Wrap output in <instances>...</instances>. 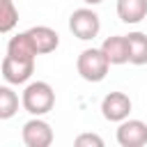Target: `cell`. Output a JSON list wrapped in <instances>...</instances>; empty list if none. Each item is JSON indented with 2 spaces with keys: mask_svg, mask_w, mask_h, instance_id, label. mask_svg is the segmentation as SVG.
<instances>
[{
  "mask_svg": "<svg viewBox=\"0 0 147 147\" xmlns=\"http://www.w3.org/2000/svg\"><path fill=\"white\" fill-rule=\"evenodd\" d=\"M124 37H126V46H129V62L136 67L147 64V34L136 30Z\"/></svg>",
  "mask_w": 147,
  "mask_h": 147,
  "instance_id": "11",
  "label": "cell"
},
{
  "mask_svg": "<svg viewBox=\"0 0 147 147\" xmlns=\"http://www.w3.org/2000/svg\"><path fill=\"white\" fill-rule=\"evenodd\" d=\"M108 69H110V62L106 60L101 48H85L76 60V71L87 83H101L108 76Z\"/></svg>",
  "mask_w": 147,
  "mask_h": 147,
  "instance_id": "2",
  "label": "cell"
},
{
  "mask_svg": "<svg viewBox=\"0 0 147 147\" xmlns=\"http://www.w3.org/2000/svg\"><path fill=\"white\" fill-rule=\"evenodd\" d=\"M21 138L25 147H51L53 145V129L46 119L41 117H32L23 124L21 129Z\"/></svg>",
  "mask_w": 147,
  "mask_h": 147,
  "instance_id": "4",
  "label": "cell"
},
{
  "mask_svg": "<svg viewBox=\"0 0 147 147\" xmlns=\"http://www.w3.org/2000/svg\"><path fill=\"white\" fill-rule=\"evenodd\" d=\"M119 147H142L147 145V122L142 119H122L115 133Z\"/></svg>",
  "mask_w": 147,
  "mask_h": 147,
  "instance_id": "6",
  "label": "cell"
},
{
  "mask_svg": "<svg viewBox=\"0 0 147 147\" xmlns=\"http://www.w3.org/2000/svg\"><path fill=\"white\" fill-rule=\"evenodd\" d=\"M131 108H133V103H131L129 94H124V92H108L101 99V115L108 122L119 124L122 119H126L131 115Z\"/></svg>",
  "mask_w": 147,
  "mask_h": 147,
  "instance_id": "5",
  "label": "cell"
},
{
  "mask_svg": "<svg viewBox=\"0 0 147 147\" xmlns=\"http://www.w3.org/2000/svg\"><path fill=\"white\" fill-rule=\"evenodd\" d=\"M25 32H28V37H30L37 55L53 53V51L60 46V34H57L53 28H48V25H34V28H30V30H25Z\"/></svg>",
  "mask_w": 147,
  "mask_h": 147,
  "instance_id": "8",
  "label": "cell"
},
{
  "mask_svg": "<svg viewBox=\"0 0 147 147\" xmlns=\"http://www.w3.org/2000/svg\"><path fill=\"white\" fill-rule=\"evenodd\" d=\"M34 74V60H21L5 55L2 60V78L9 85H25Z\"/></svg>",
  "mask_w": 147,
  "mask_h": 147,
  "instance_id": "7",
  "label": "cell"
},
{
  "mask_svg": "<svg viewBox=\"0 0 147 147\" xmlns=\"http://www.w3.org/2000/svg\"><path fill=\"white\" fill-rule=\"evenodd\" d=\"M99 48H101V53L106 55V60L110 64H126L129 62V46H126V37L124 34L106 37Z\"/></svg>",
  "mask_w": 147,
  "mask_h": 147,
  "instance_id": "9",
  "label": "cell"
},
{
  "mask_svg": "<svg viewBox=\"0 0 147 147\" xmlns=\"http://www.w3.org/2000/svg\"><path fill=\"white\" fill-rule=\"evenodd\" d=\"M117 16L126 25H136L147 18V0H117Z\"/></svg>",
  "mask_w": 147,
  "mask_h": 147,
  "instance_id": "10",
  "label": "cell"
},
{
  "mask_svg": "<svg viewBox=\"0 0 147 147\" xmlns=\"http://www.w3.org/2000/svg\"><path fill=\"white\" fill-rule=\"evenodd\" d=\"M21 106L32 115V117H41L46 113L53 110L55 106V90L46 83V80H28L23 94H21Z\"/></svg>",
  "mask_w": 147,
  "mask_h": 147,
  "instance_id": "1",
  "label": "cell"
},
{
  "mask_svg": "<svg viewBox=\"0 0 147 147\" xmlns=\"http://www.w3.org/2000/svg\"><path fill=\"white\" fill-rule=\"evenodd\" d=\"M21 99L11 90V85H0V119H11L18 113Z\"/></svg>",
  "mask_w": 147,
  "mask_h": 147,
  "instance_id": "13",
  "label": "cell"
},
{
  "mask_svg": "<svg viewBox=\"0 0 147 147\" xmlns=\"http://www.w3.org/2000/svg\"><path fill=\"white\" fill-rule=\"evenodd\" d=\"M69 30H71V34H74L76 39L90 41V39H94V37L99 34V30H101V18H99V14H96L92 7H78V9H74L71 16H69Z\"/></svg>",
  "mask_w": 147,
  "mask_h": 147,
  "instance_id": "3",
  "label": "cell"
},
{
  "mask_svg": "<svg viewBox=\"0 0 147 147\" xmlns=\"http://www.w3.org/2000/svg\"><path fill=\"white\" fill-rule=\"evenodd\" d=\"M7 55L21 57V60H34L37 57V51H34L30 37H28V32H18L7 41Z\"/></svg>",
  "mask_w": 147,
  "mask_h": 147,
  "instance_id": "12",
  "label": "cell"
},
{
  "mask_svg": "<svg viewBox=\"0 0 147 147\" xmlns=\"http://www.w3.org/2000/svg\"><path fill=\"white\" fill-rule=\"evenodd\" d=\"M18 23V9L14 0H0V34H7Z\"/></svg>",
  "mask_w": 147,
  "mask_h": 147,
  "instance_id": "14",
  "label": "cell"
},
{
  "mask_svg": "<svg viewBox=\"0 0 147 147\" xmlns=\"http://www.w3.org/2000/svg\"><path fill=\"white\" fill-rule=\"evenodd\" d=\"M74 145L76 147H103V138L96 133H80V136H76Z\"/></svg>",
  "mask_w": 147,
  "mask_h": 147,
  "instance_id": "15",
  "label": "cell"
},
{
  "mask_svg": "<svg viewBox=\"0 0 147 147\" xmlns=\"http://www.w3.org/2000/svg\"><path fill=\"white\" fill-rule=\"evenodd\" d=\"M83 2H85V5H87V7H94V5H101V2H103V0H83Z\"/></svg>",
  "mask_w": 147,
  "mask_h": 147,
  "instance_id": "16",
  "label": "cell"
}]
</instances>
